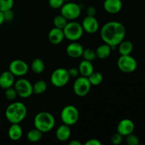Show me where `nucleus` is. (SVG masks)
Listing matches in <instances>:
<instances>
[{"label":"nucleus","instance_id":"obj_41","mask_svg":"<svg viewBox=\"0 0 145 145\" xmlns=\"http://www.w3.org/2000/svg\"><path fill=\"white\" fill-rule=\"evenodd\" d=\"M1 118H0V125H1Z\"/></svg>","mask_w":145,"mask_h":145},{"label":"nucleus","instance_id":"obj_25","mask_svg":"<svg viewBox=\"0 0 145 145\" xmlns=\"http://www.w3.org/2000/svg\"><path fill=\"white\" fill-rule=\"evenodd\" d=\"M42 134L43 133L38 130V129H32L27 133V140L33 143L38 142L42 138Z\"/></svg>","mask_w":145,"mask_h":145},{"label":"nucleus","instance_id":"obj_26","mask_svg":"<svg viewBox=\"0 0 145 145\" xmlns=\"http://www.w3.org/2000/svg\"><path fill=\"white\" fill-rule=\"evenodd\" d=\"M89 82L91 86H99L102 83L103 80V76L100 72L93 71L89 76H88Z\"/></svg>","mask_w":145,"mask_h":145},{"label":"nucleus","instance_id":"obj_19","mask_svg":"<svg viewBox=\"0 0 145 145\" xmlns=\"http://www.w3.org/2000/svg\"><path fill=\"white\" fill-rule=\"evenodd\" d=\"M23 130L20 124L13 123L8 130V136L13 141H18L22 137Z\"/></svg>","mask_w":145,"mask_h":145},{"label":"nucleus","instance_id":"obj_22","mask_svg":"<svg viewBox=\"0 0 145 145\" xmlns=\"http://www.w3.org/2000/svg\"><path fill=\"white\" fill-rule=\"evenodd\" d=\"M118 46V52L120 55H130L134 48L131 41L124 40Z\"/></svg>","mask_w":145,"mask_h":145},{"label":"nucleus","instance_id":"obj_28","mask_svg":"<svg viewBox=\"0 0 145 145\" xmlns=\"http://www.w3.org/2000/svg\"><path fill=\"white\" fill-rule=\"evenodd\" d=\"M82 57H83L84 59L90 61V62H93V60H95L96 58H97L96 57V51L94 50L91 49V48L84 49V52Z\"/></svg>","mask_w":145,"mask_h":145},{"label":"nucleus","instance_id":"obj_31","mask_svg":"<svg viewBox=\"0 0 145 145\" xmlns=\"http://www.w3.org/2000/svg\"><path fill=\"white\" fill-rule=\"evenodd\" d=\"M126 142L128 145H138L140 144V140L137 135L131 133L126 136Z\"/></svg>","mask_w":145,"mask_h":145},{"label":"nucleus","instance_id":"obj_40","mask_svg":"<svg viewBox=\"0 0 145 145\" xmlns=\"http://www.w3.org/2000/svg\"><path fill=\"white\" fill-rule=\"evenodd\" d=\"M69 0H65V1H69Z\"/></svg>","mask_w":145,"mask_h":145},{"label":"nucleus","instance_id":"obj_2","mask_svg":"<svg viewBox=\"0 0 145 145\" xmlns=\"http://www.w3.org/2000/svg\"><path fill=\"white\" fill-rule=\"evenodd\" d=\"M28 110L22 102L16 101L10 103L5 110V117L11 124L20 123L25 118Z\"/></svg>","mask_w":145,"mask_h":145},{"label":"nucleus","instance_id":"obj_3","mask_svg":"<svg viewBox=\"0 0 145 145\" xmlns=\"http://www.w3.org/2000/svg\"><path fill=\"white\" fill-rule=\"evenodd\" d=\"M34 127L42 133L51 131L55 125V117L47 111L39 112L35 115L33 120Z\"/></svg>","mask_w":145,"mask_h":145},{"label":"nucleus","instance_id":"obj_13","mask_svg":"<svg viewBox=\"0 0 145 145\" xmlns=\"http://www.w3.org/2000/svg\"><path fill=\"white\" fill-rule=\"evenodd\" d=\"M135 130V124L133 120L130 119H123L117 125V132L123 137L133 133Z\"/></svg>","mask_w":145,"mask_h":145},{"label":"nucleus","instance_id":"obj_14","mask_svg":"<svg viewBox=\"0 0 145 145\" xmlns=\"http://www.w3.org/2000/svg\"><path fill=\"white\" fill-rule=\"evenodd\" d=\"M123 8L121 0H105L103 2V8L106 12L116 14L120 12Z\"/></svg>","mask_w":145,"mask_h":145},{"label":"nucleus","instance_id":"obj_20","mask_svg":"<svg viewBox=\"0 0 145 145\" xmlns=\"http://www.w3.org/2000/svg\"><path fill=\"white\" fill-rule=\"evenodd\" d=\"M79 72L82 76L88 77L92 72L94 71V67L92 64V62L84 59L79 63Z\"/></svg>","mask_w":145,"mask_h":145},{"label":"nucleus","instance_id":"obj_17","mask_svg":"<svg viewBox=\"0 0 145 145\" xmlns=\"http://www.w3.org/2000/svg\"><path fill=\"white\" fill-rule=\"evenodd\" d=\"M15 82V76L10 71H5L0 74V87L3 89L14 86Z\"/></svg>","mask_w":145,"mask_h":145},{"label":"nucleus","instance_id":"obj_10","mask_svg":"<svg viewBox=\"0 0 145 145\" xmlns=\"http://www.w3.org/2000/svg\"><path fill=\"white\" fill-rule=\"evenodd\" d=\"M91 84L88 77L78 76L73 84V91L75 94L79 97H84L89 93Z\"/></svg>","mask_w":145,"mask_h":145},{"label":"nucleus","instance_id":"obj_8","mask_svg":"<svg viewBox=\"0 0 145 145\" xmlns=\"http://www.w3.org/2000/svg\"><path fill=\"white\" fill-rule=\"evenodd\" d=\"M118 69L123 73H133L137 69V62L130 55H120L117 62Z\"/></svg>","mask_w":145,"mask_h":145},{"label":"nucleus","instance_id":"obj_9","mask_svg":"<svg viewBox=\"0 0 145 145\" xmlns=\"http://www.w3.org/2000/svg\"><path fill=\"white\" fill-rule=\"evenodd\" d=\"M14 87L16 91L17 95L23 99H27L31 96L33 92V85L28 79L21 78L15 81Z\"/></svg>","mask_w":145,"mask_h":145},{"label":"nucleus","instance_id":"obj_21","mask_svg":"<svg viewBox=\"0 0 145 145\" xmlns=\"http://www.w3.org/2000/svg\"><path fill=\"white\" fill-rule=\"evenodd\" d=\"M113 50L111 47L108 44L104 43L99 45L96 49V57L101 59H104L110 56L111 51Z\"/></svg>","mask_w":145,"mask_h":145},{"label":"nucleus","instance_id":"obj_6","mask_svg":"<svg viewBox=\"0 0 145 145\" xmlns=\"http://www.w3.org/2000/svg\"><path fill=\"white\" fill-rule=\"evenodd\" d=\"M60 12L63 16H65L68 21H74L79 18L82 13V8L79 4L75 2L67 1V3L61 7Z\"/></svg>","mask_w":145,"mask_h":145},{"label":"nucleus","instance_id":"obj_18","mask_svg":"<svg viewBox=\"0 0 145 145\" xmlns=\"http://www.w3.org/2000/svg\"><path fill=\"white\" fill-rule=\"evenodd\" d=\"M71 133H72V131H71L70 126L63 123L57 128L55 136L59 141L66 142L70 138Z\"/></svg>","mask_w":145,"mask_h":145},{"label":"nucleus","instance_id":"obj_35","mask_svg":"<svg viewBox=\"0 0 145 145\" xmlns=\"http://www.w3.org/2000/svg\"><path fill=\"white\" fill-rule=\"evenodd\" d=\"M68 73H69L70 78H75V79H76V77H78L79 74V69H78L77 68L75 67H72L70 68L69 69H68Z\"/></svg>","mask_w":145,"mask_h":145},{"label":"nucleus","instance_id":"obj_24","mask_svg":"<svg viewBox=\"0 0 145 145\" xmlns=\"http://www.w3.org/2000/svg\"><path fill=\"white\" fill-rule=\"evenodd\" d=\"M48 88L47 83L43 80H38L33 85V92L35 95H40L45 93Z\"/></svg>","mask_w":145,"mask_h":145},{"label":"nucleus","instance_id":"obj_30","mask_svg":"<svg viewBox=\"0 0 145 145\" xmlns=\"http://www.w3.org/2000/svg\"><path fill=\"white\" fill-rule=\"evenodd\" d=\"M17 93L14 87H9L8 89H5V96L7 99L8 101H14L15 100L16 98L17 97Z\"/></svg>","mask_w":145,"mask_h":145},{"label":"nucleus","instance_id":"obj_5","mask_svg":"<svg viewBox=\"0 0 145 145\" xmlns=\"http://www.w3.org/2000/svg\"><path fill=\"white\" fill-rule=\"evenodd\" d=\"M60 118L62 123L69 126L74 125L79 119V110L72 105H67L62 108L60 113Z\"/></svg>","mask_w":145,"mask_h":145},{"label":"nucleus","instance_id":"obj_34","mask_svg":"<svg viewBox=\"0 0 145 145\" xmlns=\"http://www.w3.org/2000/svg\"><path fill=\"white\" fill-rule=\"evenodd\" d=\"M4 20L5 21H11L14 18V13L11 9L4 11Z\"/></svg>","mask_w":145,"mask_h":145},{"label":"nucleus","instance_id":"obj_33","mask_svg":"<svg viewBox=\"0 0 145 145\" xmlns=\"http://www.w3.org/2000/svg\"><path fill=\"white\" fill-rule=\"evenodd\" d=\"M65 0H49L48 1L50 7L54 9L60 8L62 7V5L65 4Z\"/></svg>","mask_w":145,"mask_h":145},{"label":"nucleus","instance_id":"obj_32","mask_svg":"<svg viewBox=\"0 0 145 145\" xmlns=\"http://www.w3.org/2000/svg\"><path fill=\"white\" fill-rule=\"evenodd\" d=\"M123 136L121 135L120 133H118L117 132V133H114V134L111 136L110 142H111V143L113 144L119 145L121 144L122 142H123Z\"/></svg>","mask_w":145,"mask_h":145},{"label":"nucleus","instance_id":"obj_7","mask_svg":"<svg viewBox=\"0 0 145 145\" xmlns=\"http://www.w3.org/2000/svg\"><path fill=\"white\" fill-rule=\"evenodd\" d=\"M70 79L68 69L65 68H57L51 74L50 82L55 87H63L67 85Z\"/></svg>","mask_w":145,"mask_h":145},{"label":"nucleus","instance_id":"obj_27","mask_svg":"<svg viewBox=\"0 0 145 145\" xmlns=\"http://www.w3.org/2000/svg\"><path fill=\"white\" fill-rule=\"evenodd\" d=\"M68 23V20L65 16L60 14L57 15L53 18V25L55 28L63 29Z\"/></svg>","mask_w":145,"mask_h":145},{"label":"nucleus","instance_id":"obj_29","mask_svg":"<svg viewBox=\"0 0 145 145\" xmlns=\"http://www.w3.org/2000/svg\"><path fill=\"white\" fill-rule=\"evenodd\" d=\"M14 0H0V11H5L11 9L14 7Z\"/></svg>","mask_w":145,"mask_h":145},{"label":"nucleus","instance_id":"obj_23","mask_svg":"<svg viewBox=\"0 0 145 145\" xmlns=\"http://www.w3.org/2000/svg\"><path fill=\"white\" fill-rule=\"evenodd\" d=\"M31 69L35 74H41L45 69V63L40 58H35L33 60L31 65Z\"/></svg>","mask_w":145,"mask_h":145},{"label":"nucleus","instance_id":"obj_12","mask_svg":"<svg viewBox=\"0 0 145 145\" xmlns=\"http://www.w3.org/2000/svg\"><path fill=\"white\" fill-rule=\"evenodd\" d=\"M84 31L89 34L96 33L99 29V24L95 16H86L82 22Z\"/></svg>","mask_w":145,"mask_h":145},{"label":"nucleus","instance_id":"obj_36","mask_svg":"<svg viewBox=\"0 0 145 145\" xmlns=\"http://www.w3.org/2000/svg\"><path fill=\"white\" fill-rule=\"evenodd\" d=\"M96 14V7L93 6H90L86 9V15L90 16H95Z\"/></svg>","mask_w":145,"mask_h":145},{"label":"nucleus","instance_id":"obj_37","mask_svg":"<svg viewBox=\"0 0 145 145\" xmlns=\"http://www.w3.org/2000/svg\"><path fill=\"white\" fill-rule=\"evenodd\" d=\"M85 145H101V142L97 139H90L85 142Z\"/></svg>","mask_w":145,"mask_h":145},{"label":"nucleus","instance_id":"obj_1","mask_svg":"<svg viewBox=\"0 0 145 145\" xmlns=\"http://www.w3.org/2000/svg\"><path fill=\"white\" fill-rule=\"evenodd\" d=\"M125 27L123 24L116 21H108L101 29V38L104 43L115 50L116 47L124 40L125 37Z\"/></svg>","mask_w":145,"mask_h":145},{"label":"nucleus","instance_id":"obj_11","mask_svg":"<svg viewBox=\"0 0 145 145\" xmlns=\"http://www.w3.org/2000/svg\"><path fill=\"white\" fill-rule=\"evenodd\" d=\"M28 64L22 59H14L10 62L8 66V71L15 76H25L28 72Z\"/></svg>","mask_w":145,"mask_h":145},{"label":"nucleus","instance_id":"obj_4","mask_svg":"<svg viewBox=\"0 0 145 145\" xmlns=\"http://www.w3.org/2000/svg\"><path fill=\"white\" fill-rule=\"evenodd\" d=\"M63 31L65 38L72 42L79 40L84 33L82 24L74 21L68 22L63 28Z\"/></svg>","mask_w":145,"mask_h":145},{"label":"nucleus","instance_id":"obj_15","mask_svg":"<svg viewBox=\"0 0 145 145\" xmlns=\"http://www.w3.org/2000/svg\"><path fill=\"white\" fill-rule=\"evenodd\" d=\"M84 47L82 44L79 43L76 41L72 42L67 45L66 48V52L68 56L72 58H79L82 56L84 52Z\"/></svg>","mask_w":145,"mask_h":145},{"label":"nucleus","instance_id":"obj_38","mask_svg":"<svg viewBox=\"0 0 145 145\" xmlns=\"http://www.w3.org/2000/svg\"><path fill=\"white\" fill-rule=\"evenodd\" d=\"M5 21L4 20V12L1 11H0V25L1 24H3V23Z\"/></svg>","mask_w":145,"mask_h":145},{"label":"nucleus","instance_id":"obj_16","mask_svg":"<svg viewBox=\"0 0 145 145\" xmlns=\"http://www.w3.org/2000/svg\"><path fill=\"white\" fill-rule=\"evenodd\" d=\"M48 38L50 42L52 45H59L65 38L63 29L54 27L48 33Z\"/></svg>","mask_w":145,"mask_h":145},{"label":"nucleus","instance_id":"obj_39","mask_svg":"<svg viewBox=\"0 0 145 145\" xmlns=\"http://www.w3.org/2000/svg\"><path fill=\"white\" fill-rule=\"evenodd\" d=\"M69 145H82V143L79 141H78V140H74L69 142Z\"/></svg>","mask_w":145,"mask_h":145}]
</instances>
